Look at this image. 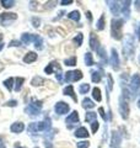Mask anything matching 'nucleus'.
<instances>
[{"label":"nucleus","instance_id":"c85d7f7f","mask_svg":"<svg viewBox=\"0 0 140 148\" xmlns=\"http://www.w3.org/2000/svg\"><path fill=\"white\" fill-rule=\"evenodd\" d=\"M82 40H84V35L82 34H77L75 37H74L73 42H74V45H76L77 47H79V46L82 45Z\"/></svg>","mask_w":140,"mask_h":148},{"label":"nucleus","instance_id":"5701e85b","mask_svg":"<svg viewBox=\"0 0 140 148\" xmlns=\"http://www.w3.org/2000/svg\"><path fill=\"white\" fill-rule=\"evenodd\" d=\"M93 106H95V104H93V101L91 99L85 98V99L82 100V108L84 109H92Z\"/></svg>","mask_w":140,"mask_h":148},{"label":"nucleus","instance_id":"5fc2aeb1","mask_svg":"<svg viewBox=\"0 0 140 148\" xmlns=\"http://www.w3.org/2000/svg\"><path fill=\"white\" fill-rule=\"evenodd\" d=\"M18 148H26V147H18Z\"/></svg>","mask_w":140,"mask_h":148},{"label":"nucleus","instance_id":"39448f33","mask_svg":"<svg viewBox=\"0 0 140 148\" xmlns=\"http://www.w3.org/2000/svg\"><path fill=\"white\" fill-rule=\"evenodd\" d=\"M16 18H17V15L14 14V12L0 14V24H1L3 26H9V25H11Z\"/></svg>","mask_w":140,"mask_h":148},{"label":"nucleus","instance_id":"c756f323","mask_svg":"<svg viewBox=\"0 0 140 148\" xmlns=\"http://www.w3.org/2000/svg\"><path fill=\"white\" fill-rule=\"evenodd\" d=\"M64 64H65V66H69V67L76 66V57H70V58H68V59H65Z\"/></svg>","mask_w":140,"mask_h":148},{"label":"nucleus","instance_id":"4c0bfd02","mask_svg":"<svg viewBox=\"0 0 140 148\" xmlns=\"http://www.w3.org/2000/svg\"><path fill=\"white\" fill-rule=\"evenodd\" d=\"M54 66H55V63H50V64H48V67H46L44 72H46L47 74H52V73H54Z\"/></svg>","mask_w":140,"mask_h":148},{"label":"nucleus","instance_id":"4d7b16f0","mask_svg":"<svg viewBox=\"0 0 140 148\" xmlns=\"http://www.w3.org/2000/svg\"><path fill=\"white\" fill-rule=\"evenodd\" d=\"M36 148H37V147H36Z\"/></svg>","mask_w":140,"mask_h":148},{"label":"nucleus","instance_id":"ea45409f","mask_svg":"<svg viewBox=\"0 0 140 148\" xmlns=\"http://www.w3.org/2000/svg\"><path fill=\"white\" fill-rule=\"evenodd\" d=\"M88 147H90V142L88 141L77 142V148H88Z\"/></svg>","mask_w":140,"mask_h":148},{"label":"nucleus","instance_id":"2f4dec72","mask_svg":"<svg viewBox=\"0 0 140 148\" xmlns=\"http://www.w3.org/2000/svg\"><path fill=\"white\" fill-rule=\"evenodd\" d=\"M1 5L5 9H10L15 5V1L14 0H1Z\"/></svg>","mask_w":140,"mask_h":148},{"label":"nucleus","instance_id":"473e14b6","mask_svg":"<svg viewBox=\"0 0 140 148\" xmlns=\"http://www.w3.org/2000/svg\"><path fill=\"white\" fill-rule=\"evenodd\" d=\"M14 78H9V79H6V80H4V85L6 86V89L7 90H12V84H14Z\"/></svg>","mask_w":140,"mask_h":148},{"label":"nucleus","instance_id":"ddd939ff","mask_svg":"<svg viewBox=\"0 0 140 148\" xmlns=\"http://www.w3.org/2000/svg\"><path fill=\"white\" fill-rule=\"evenodd\" d=\"M36 38H37V35H31V34H22V36H21V41H22V43H25V45L35 42Z\"/></svg>","mask_w":140,"mask_h":148},{"label":"nucleus","instance_id":"4468645a","mask_svg":"<svg viewBox=\"0 0 140 148\" xmlns=\"http://www.w3.org/2000/svg\"><path fill=\"white\" fill-rule=\"evenodd\" d=\"M65 122H67L68 125H76L79 122V114L77 111H74L73 114H70L69 116L67 117V120H65Z\"/></svg>","mask_w":140,"mask_h":148},{"label":"nucleus","instance_id":"6ab92c4d","mask_svg":"<svg viewBox=\"0 0 140 148\" xmlns=\"http://www.w3.org/2000/svg\"><path fill=\"white\" fill-rule=\"evenodd\" d=\"M37 59V53L36 52H29L25 57H23V62L25 63H33Z\"/></svg>","mask_w":140,"mask_h":148},{"label":"nucleus","instance_id":"a19ab883","mask_svg":"<svg viewBox=\"0 0 140 148\" xmlns=\"http://www.w3.org/2000/svg\"><path fill=\"white\" fill-rule=\"evenodd\" d=\"M39 18L38 17H32V24H33L35 27H38L39 26Z\"/></svg>","mask_w":140,"mask_h":148},{"label":"nucleus","instance_id":"58836bf2","mask_svg":"<svg viewBox=\"0 0 140 148\" xmlns=\"http://www.w3.org/2000/svg\"><path fill=\"white\" fill-rule=\"evenodd\" d=\"M99 127H100V123L97 121H93L91 123V131H92V133H96L97 131H99Z\"/></svg>","mask_w":140,"mask_h":148},{"label":"nucleus","instance_id":"f8f14e48","mask_svg":"<svg viewBox=\"0 0 140 148\" xmlns=\"http://www.w3.org/2000/svg\"><path fill=\"white\" fill-rule=\"evenodd\" d=\"M107 4H108L109 10L112 11V14H113L114 16H118V14H119V9H120L119 3H118V1H107Z\"/></svg>","mask_w":140,"mask_h":148},{"label":"nucleus","instance_id":"79ce46f5","mask_svg":"<svg viewBox=\"0 0 140 148\" xmlns=\"http://www.w3.org/2000/svg\"><path fill=\"white\" fill-rule=\"evenodd\" d=\"M20 45H21L20 41H11V42L9 43V47H14V46H15V47H18Z\"/></svg>","mask_w":140,"mask_h":148},{"label":"nucleus","instance_id":"a878e982","mask_svg":"<svg viewBox=\"0 0 140 148\" xmlns=\"http://www.w3.org/2000/svg\"><path fill=\"white\" fill-rule=\"evenodd\" d=\"M102 79V74L100 72H92L91 73V80L93 83H100Z\"/></svg>","mask_w":140,"mask_h":148},{"label":"nucleus","instance_id":"2eb2a0df","mask_svg":"<svg viewBox=\"0 0 140 148\" xmlns=\"http://www.w3.org/2000/svg\"><path fill=\"white\" fill-rule=\"evenodd\" d=\"M10 130H11V132H14V133H21L23 130H25V125H23L22 122H15V123L11 125Z\"/></svg>","mask_w":140,"mask_h":148},{"label":"nucleus","instance_id":"c03bdc74","mask_svg":"<svg viewBox=\"0 0 140 148\" xmlns=\"http://www.w3.org/2000/svg\"><path fill=\"white\" fill-rule=\"evenodd\" d=\"M5 105H6V106H16V105H17V101H16V100H10V101H7Z\"/></svg>","mask_w":140,"mask_h":148},{"label":"nucleus","instance_id":"09e8293b","mask_svg":"<svg viewBox=\"0 0 140 148\" xmlns=\"http://www.w3.org/2000/svg\"><path fill=\"white\" fill-rule=\"evenodd\" d=\"M137 36H138V40L140 41V24L138 26V30H137Z\"/></svg>","mask_w":140,"mask_h":148},{"label":"nucleus","instance_id":"72a5a7b5","mask_svg":"<svg viewBox=\"0 0 140 148\" xmlns=\"http://www.w3.org/2000/svg\"><path fill=\"white\" fill-rule=\"evenodd\" d=\"M39 111H41V110H37V109H35V108H32L31 105H29V106L26 108V112L29 114V115H38Z\"/></svg>","mask_w":140,"mask_h":148},{"label":"nucleus","instance_id":"bb28decb","mask_svg":"<svg viewBox=\"0 0 140 148\" xmlns=\"http://www.w3.org/2000/svg\"><path fill=\"white\" fill-rule=\"evenodd\" d=\"M85 64L87 67H91V66H93V58H92V54L90 53V52H86L85 53Z\"/></svg>","mask_w":140,"mask_h":148},{"label":"nucleus","instance_id":"f03ea898","mask_svg":"<svg viewBox=\"0 0 140 148\" xmlns=\"http://www.w3.org/2000/svg\"><path fill=\"white\" fill-rule=\"evenodd\" d=\"M134 38L130 35H127L123 41V53L125 54V58H132L134 54Z\"/></svg>","mask_w":140,"mask_h":148},{"label":"nucleus","instance_id":"aec40b11","mask_svg":"<svg viewBox=\"0 0 140 148\" xmlns=\"http://www.w3.org/2000/svg\"><path fill=\"white\" fill-rule=\"evenodd\" d=\"M97 53H99L100 58H101V62H103V66H105V63H106V61H107V56H106V49H105V47L100 46L99 49H97Z\"/></svg>","mask_w":140,"mask_h":148},{"label":"nucleus","instance_id":"4be33fe9","mask_svg":"<svg viewBox=\"0 0 140 148\" xmlns=\"http://www.w3.org/2000/svg\"><path fill=\"white\" fill-rule=\"evenodd\" d=\"M23 83H25V79H23V78H21V77L16 78L15 79V91H20L21 90Z\"/></svg>","mask_w":140,"mask_h":148},{"label":"nucleus","instance_id":"a18cd8bd","mask_svg":"<svg viewBox=\"0 0 140 148\" xmlns=\"http://www.w3.org/2000/svg\"><path fill=\"white\" fill-rule=\"evenodd\" d=\"M60 4L62 5H70V4H73V0H63Z\"/></svg>","mask_w":140,"mask_h":148},{"label":"nucleus","instance_id":"1a4fd4ad","mask_svg":"<svg viewBox=\"0 0 140 148\" xmlns=\"http://www.w3.org/2000/svg\"><path fill=\"white\" fill-rule=\"evenodd\" d=\"M54 110H55V112H57L58 115H65V114L69 112L70 108H69V105L67 103H64V101H59V103L55 104Z\"/></svg>","mask_w":140,"mask_h":148},{"label":"nucleus","instance_id":"412c9836","mask_svg":"<svg viewBox=\"0 0 140 148\" xmlns=\"http://www.w3.org/2000/svg\"><path fill=\"white\" fill-rule=\"evenodd\" d=\"M96 117H97V115L96 112H92V111H88V112H86V116H85V121L86 122H93V121H96Z\"/></svg>","mask_w":140,"mask_h":148},{"label":"nucleus","instance_id":"7c9ffc66","mask_svg":"<svg viewBox=\"0 0 140 148\" xmlns=\"http://www.w3.org/2000/svg\"><path fill=\"white\" fill-rule=\"evenodd\" d=\"M35 45V47L37 48V49H42V48H43V46H42V45H43V40H42V37H39V36H37V38L35 40V42H33Z\"/></svg>","mask_w":140,"mask_h":148},{"label":"nucleus","instance_id":"7ed1b4c3","mask_svg":"<svg viewBox=\"0 0 140 148\" xmlns=\"http://www.w3.org/2000/svg\"><path fill=\"white\" fill-rule=\"evenodd\" d=\"M49 128H50V120L46 119L44 121H41V122H32L29 126V132L30 133L43 132V131H47V130H49Z\"/></svg>","mask_w":140,"mask_h":148},{"label":"nucleus","instance_id":"393cba45","mask_svg":"<svg viewBox=\"0 0 140 148\" xmlns=\"http://www.w3.org/2000/svg\"><path fill=\"white\" fill-rule=\"evenodd\" d=\"M68 17L70 18V20L79 21V20H80V17H81V15H80V12H79L77 10H74V11H71V12H69Z\"/></svg>","mask_w":140,"mask_h":148},{"label":"nucleus","instance_id":"6e6d98bb","mask_svg":"<svg viewBox=\"0 0 140 148\" xmlns=\"http://www.w3.org/2000/svg\"><path fill=\"white\" fill-rule=\"evenodd\" d=\"M139 62H140V56H139Z\"/></svg>","mask_w":140,"mask_h":148},{"label":"nucleus","instance_id":"9b49d317","mask_svg":"<svg viewBox=\"0 0 140 148\" xmlns=\"http://www.w3.org/2000/svg\"><path fill=\"white\" fill-rule=\"evenodd\" d=\"M63 94L64 95H68V96H70L74 101H77V98H76V95H75V91H74V86L73 85H68V86H65L64 88V90H63Z\"/></svg>","mask_w":140,"mask_h":148},{"label":"nucleus","instance_id":"6e6552de","mask_svg":"<svg viewBox=\"0 0 140 148\" xmlns=\"http://www.w3.org/2000/svg\"><path fill=\"white\" fill-rule=\"evenodd\" d=\"M109 63H111V66H112V68H113L114 71H118V69H119V56H118V52H117L116 48L111 49Z\"/></svg>","mask_w":140,"mask_h":148},{"label":"nucleus","instance_id":"423d86ee","mask_svg":"<svg viewBox=\"0 0 140 148\" xmlns=\"http://www.w3.org/2000/svg\"><path fill=\"white\" fill-rule=\"evenodd\" d=\"M82 78V73L80 71H69L65 73V82L67 83H73L77 82Z\"/></svg>","mask_w":140,"mask_h":148},{"label":"nucleus","instance_id":"f704fd0d","mask_svg":"<svg viewBox=\"0 0 140 148\" xmlns=\"http://www.w3.org/2000/svg\"><path fill=\"white\" fill-rule=\"evenodd\" d=\"M88 90H90V85L86 84V83H85V84H81L80 88H79V91H80V94H86Z\"/></svg>","mask_w":140,"mask_h":148},{"label":"nucleus","instance_id":"cd10ccee","mask_svg":"<svg viewBox=\"0 0 140 148\" xmlns=\"http://www.w3.org/2000/svg\"><path fill=\"white\" fill-rule=\"evenodd\" d=\"M96 29L99 30V31H102L105 29V16L102 15L100 18H99V21L96 22Z\"/></svg>","mask_w":140,"mask_h":148},{"label":"nucleus","instance_id":"9d476101","mask_svg":"<svg viewBox=\"0 0 140 148\" xmlns=\"http://www.w3.org/2000/svg\"><path fill=\"white\" fill-rule=\"evenodd\" d=\"M120 143V136L117 131L112 132V140H111V148H118Z\"/></svg>","mask_w":140,"mask_h":148},{"label":"nucleus","instance_id":"dca6fc26","mask_svg":"<svg viewBox=\"0 0 140 148\" xmlns=\"http://www.w3.org/2000/svg\"><path fill=\"white\" fill-rule=\"evenodd\" d=\"M122 5H120V10H122V12H123V15H125V17H129V15H130V11H129V8H130V1H122L120 3Z\"/></svg>","mask_w":140,"mask_h":148},{"label":"nucleus","instance_id":"c9c22d12","mask_svg":"<svg viewBox=\"0 0 140 148\" xmlns=\"http://www.w3.org/2000/svg\"><path fill=\"white\" fill-rule=\"evenodd\" d=\"M30 105L32 106V108L37 109V110H41V108H42V101H39V100H32Z\"/></svg>","mask_w":140,"mask_h":148},{"label":"nucleus","instance_id":"8fccbe9b","mask_svg":"<svg viewBox=\"0 0 140 148\" xmlns=\"http://www.w3.org/2000/svg\"><path fill=\"white\" fill-rule=\"evenodd\" d=\"M3 47H4V43H3V42H0V51L3 49Z\"/></svg>","mask_w":140,"mask_h":148},{"label":"nucleus","instance_id":"f3484780","mask_svg":"<svg viewBox=\"0 0 140 148\" xmlns=\"http://www.w3.org/2000/svg\"><path fill=\"white\" fill-rule=\"evenodd\" d=\"M88 135H90V133H88L87 128H85V127H79L75 131V136L79 138H87Z\"/></svg>","mask_w":140,"mask_h":148},{"label":"nucleus","instance_id":"37998d69","mask_svg":"<svg viewBox=\"0 0 140 148\" xmlns=\"http://www.w3.org/2000/svg\"><path fill=\"white\" fill-rule=\"evenodd\" d=\"M99 112H100V115H101V117H102V119H103V120H105V121H106V120H107V117H106L105 110H103V109H102V108H100V109H99Z\"/></svg>","mask_w":140,"mask_h":148},{"label":"nucleus","instance_id":"e433bc0d","mask_svg":"<svg viewBox=\"0 0 140 148\" xmlns=\"http://www.w3.org/2000/svg\"><path fill=\"white\" fill-rule=\"evenodd\" d=\"M42 83H43V79H42V78H41V77H36V78H33V79H32V82H31V84H32V85H33V86H35V85L37 86V85H41V84H42Z\"/></svg>","mask_w":140,"mask_h":148},{"label":"nucleus","instance_id":"0eeeda50","mask_svg":"<svg viewBox=\"0 0 140 148\" xmlns=\"http://www.w3.org/2000/svg\"><path fill=\"white\" fill-rule=\"evenodd\" d=\"M130 92H132V96H134V94L140 89V75L139 74H134L130 79Z\"/></svg>","mask_w":140,"mask_h":148},{"label":"nucleus","instance_id":"3c124183","mask_svg":"<svg viewBox=\"0 0 140 148\" xmlns=\"http://www.w3.org/2000/svg\"><path fill=\"white\" fill-rule=\"evenodd\" d=\"M87 17H88V18H91V12H90V11L87 12Z\"/></svg>","mask_w":140,"mask_h":148},{"label":"nucleus","instance_id":"864d4df0","mask_svg":"<svg viewBox=\"0 0 140 148\" xmlns=\"http://www.w3.org/2000/svg\"><path fill=\"white\" fill-rule=\"evenodd\" d=\"M1 40H3V35L0 34V42H1Z\"/></svg>","mask_w":140,"mask_h":148},{"label":"nucleus","instance_id":"20e7f679","mask_svg":"<svg viewBox=\"0 0 140 148\" xmlns=\"http://www.w3.org/2000/svg\"><path fill=\"white\" fill-rule=\"evenodd\" d=\"M119 114L122 116L123 120H127L129 117V104H128V99L124 98L122 95L119 99Z\"/></svg>","mask_w":140,"mask_h":148},{"label":"nucleus","instance_id":"f257e3e1","mask_svg":"<svg viewBox=\"0 0 140 148\" xmlns=\"http://www.w3.org/2000/svg\"><path fill=\"white\" fill-rule=\"evenodd\" d=\"M123 24L124 21L122 18H113L111 22V32H112V37L114 40L119 41L122 38V29H123Z\"/></svg>","mask_w":140,"mask_h":148},{"label":"nucleus","instance_id":"de8ad7c7","mask_svg":"<svg viewBox=\"0 0 140 148\" xmlns=\"http://www.w3.org/2000/svg\"><path fill=\"white\" fill-rule=\"evenodd\" d=\"M134 4H135V9H137V10L139 11V10H140V1H135Z\"/></svg>","mask_w":140,"mask_h":148},{"label":"nucleus","instance_id":"49530a36","mask_svg":"<svg viewBox=\"0 0 140 148\" xmlns=\"http://www.w3.org/2000/svg\"><path fill=\"white\" fill-rule=\"evenodd\" d=\"M108 88H109V89L113 88V82H112V77L111 75H108Z\"/></svg>","mask_w":140,"mask_h":148},{"label":"nucleus","instance_id":"b1692460","mask_svg":"<svg viewBox=\"0 0 140 148\" xmlns=\"http://www.w3.org/2000/svg\"><path fill=\"white\" fill-rule=\"evenodd\" d=\"M92 96H93V99H95L96 101H101L102 100L100 88H93V89H92Z\"/></svg>","mask_w":140,"mask_h":148},{"label":"nucleus","instance_id":"603ef678","mask_svg":"<svg viewBox=\"0 0 140 148\" xmlns=\"http://www.w3.org/2000/svg\"><path fill=\"white\" fill-rule=\"evenodd\" d=\"M138 106L140 108V98H139V100H138Z\"/></svg>","mask_w":140,"mask_h":148},{"label":"nucleus","instance_id":"a211bd4d","mask_svg":"<svg viewBox=\"0 0 140 148\" xmlns=\"http://www.w3.org/2000/svg\"><path fill=\"white\" fill-rule=\"evenodd\" d=\"M90 47H91V49L96 51V52H97V49H99V47H100L99 41H97L96 36L93 34H91V36H90Z\"/></svg>","mask_w":140,"mask_h":148}]
</instances>
